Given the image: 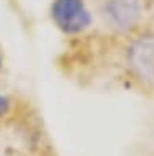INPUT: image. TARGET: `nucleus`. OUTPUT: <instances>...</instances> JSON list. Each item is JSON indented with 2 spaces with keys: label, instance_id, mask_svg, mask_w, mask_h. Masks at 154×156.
<instances>
[{
  "label": "nucleus",
  "instance_id": "20e7f679",
  "mask_svg": "<svg viewBox=\"0 0 154 156\" xmlns=\"http://www.w3.org/2000/svg\"><path fill=\"white\" fill-rule=\"evenodd\" d=\"M10 106H12L10 99H8L7 96L0 94V117H2V115H5L7 112L10 111Z\"/></svg>",
  "mask_w": 154,
  "mask_h": 156
},
{
  "label": "nucleus",
  "instance_id": "39448f33",
  "mask_svg": "<svg viewBox=\"0 0 154 156\" xmlns=\"http://www.w3.org/2000/svg\"><path fill=\"white\" fill-rule=\"evenodd\" d=\"M2 63H3V60H2V55H0V70H2Z\"/></svg>",
  "mask_w": 154,
  "mask_h": 156
},
{
  "label": "nucleus",
  "instance_id": "7ed1b4c3",
  "mask_svg": "<svg viewBox=\"0 0 154 156\" xmlns=\"http://www.w3.org/2000/svg\"><path fill=\"white\" fill-rule=\"evenodd\" d=\"M143 13L141 0H105L104 16L115 31H128L139 21Z\"/></svg>",
  "mask_w": 154,
  "mask_h": 156
},
{
  "label": "nucleus",
  "instance_id": "f03ea898",
  "mask_svg": "<svg viewBox=\"0 0 154 156\" xmlns=\"http://www.w3.org/2000/svg\"><path fill=\"white\" fill-rule=\"evenodd\" d=\"M127 62L139 81L154 85V34L146 33L130 44Z\"/></svg>",
  "mask_w": 154,
  "mask_h": 156
},
{
  "label": "nucleus",
  "instance_id": "f257e3e1",
  "mask_svg": "<svg viewBox=\"0 0 154 156\" xmlns=\"http://www.w3.org/2000/svg\"><path fill=\"white\" fill-rule=\"evenodd\" d=\"M50 15L55 26L65 34H80L93 23L84 0H54Z\"/></svg>",
  "mask_w": 154,
  "mask_h": 156
}]
</instances>
